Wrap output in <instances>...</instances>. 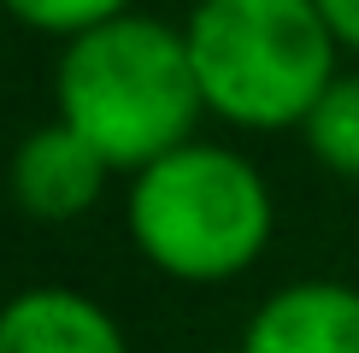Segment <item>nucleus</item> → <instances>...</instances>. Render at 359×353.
Listing matches in <instances>:
<instances>
[{"mask_svg": "<svg viewBox=\"0 0 359 353\" xmlns=\"http://www.w3.org/2000/svg\"><path fill=\"white\" fill-rule=\"evenodd\" d=\"M318 12L330 18V29H336L341 48L359 53V0H318Z\"/></svg>", "mask_w": 359, "mask_h": 353, "instance_id": "9", "label": "nucleus"}, {"mask_svg": "<svg viewBox=\"0 0 359 353\" xmlns=\"http://www.w3.org/2000/svg\"><path fill=\"white\" fill-rule=\"evenodd\" d=\"M183 36L206 112L259 136L301 130L341 53L318 0H194Z\"/></svg>", "mask_w": 359, "mask_h": 353, "instance_id": "3", "label": "nucleus"}, {"mask_svg": "<svg viewBox=\"0 0 359 353\" xmlns=\"http://www.w3.org/2000/svg\"><path fill=\"white\" fill-rule=\"evenodd\" d=\"M136 0H6V18H18L24 29H36V36H77V29H95L118 18V12H130Z\"/></svg>", "mask_w": 359, "mask_h": 353, "instance_id": "8", "label": "nucleus"}, {"mask_svg": "<svg viewBox=\"0 0 359 353\" xmlns=\"http://www.w3.org/2000/svg\"><path fill=\"white\" fill-rule=\"evenodd\" d=\"M301 136H306V153L324 171L359 183V71H336L330 88L301 118Z\"/></svg>", "mask_w": 359, "mask_h": 353, "instance_id": "7", "label": "nucleus"}, {"mask_svg": "<svg viewBox=\"0 0 359 353\" xmlns=\"http://www.w3.org/2000/svg\"><path fill=\"white\" fill-rule=\"evenodd\" d=\"M53 106L112 171H142L194 136L206 100L189 59L183 24L118 12V18L65 36L53 65Z\"/></svg>", "mask_w": 359, "mask_h": 353, "instance_id": "1", "label": "nucleus"}, {"mask_svg": "<svg viewBox=\"0 0 359 353\" xmlns=\"http://www.w3.org/2000/svg\"><path fill=\"white\" fill-rule=\"evenodd\" d=\"M0 12H6V0H0Z\"/></svg>", "mask_w": 359, "mask_h": 353, "instance_id": "10", "label": "nucleus"}, {"mask_svg": "<svg viewBox=\"0 0 359 353\" xmlns=\"http://www.w3.org/2000/svg\"><path fill=\"white\" fill-rule=\"evenodd\" d=\"M124 224L136 254L177 283H224L265 254L277 206L253 159L212 141H183L130 171Z\"/></svg>", "mask_w": 359, "mask_h": 353, "instance_id": "2", "label": "nucleus"}, {"mask_svg": "<svg viewBox=\"0 0 359 353\" xmlns=\"http://www.w3.org/2000/svg\"><path fill=\"white\" fill-rule=\"evenodd\" d=\"M0 353H130V342L88 294L24 289L0 306Z\"/></svg>", "mask_w": 359, "mask_h": 353, "instance_id": "6", "label": "nucleus"}, {"mask_svg": "<svg viewBox=\"0 0 359 353\" xmlns=\"http://www.w3.org/2000/svg\"><path fill=\"white\" fill-rule=\"evenodd\" d=\"M242 353H359V289L289 283L242 330Z\"/></svg>", "mask_w": 359, "mask_h": 353, "instance_id": "5", "label": "nucleus"}, {"mask_svg": "<svg viewBox=\"0 0 359 353\" xmlns=\"http://www.w3.org/2000/svg\"><path fill=\"white\" fill-rule=\"evenodd\" d=\"M107 171L112 165L95 153V141L77 136L65 118H53V124H36L18 147H12L6 183H12V200H18L29 218H41V224H71V218H83L88 206L100 200Z\"/></svg>", "mask_w": 359, "mask_h": 353, "instance_id": "4", "label": "nucleus"}]
</instances>
